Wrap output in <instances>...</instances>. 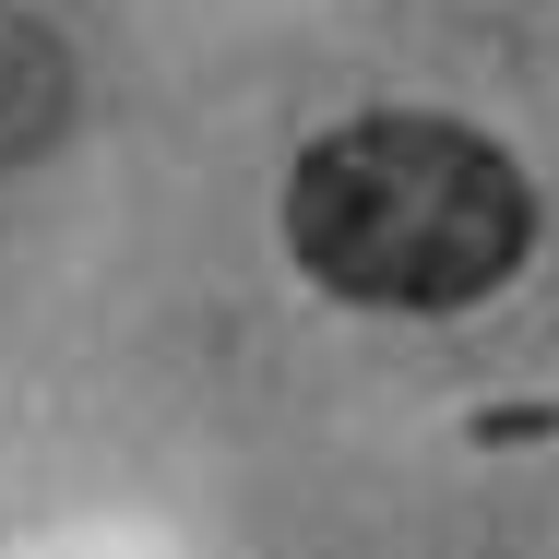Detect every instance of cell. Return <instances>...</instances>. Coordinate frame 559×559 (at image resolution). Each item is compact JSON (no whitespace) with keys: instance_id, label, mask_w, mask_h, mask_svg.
<instances>
[{"instance_id":"obj_1","label":"cell","mask_w":559,"mask_h":559,"mask_svg":"<svg viewBox=\"0 0 559 559\" xmlns=\"http://www.w3.org/2000/svg\"><path fill=\"white\" fill-rule=\"evenodd\" d=\"M524 238H536L524 167L464 119H417V108L345 119L286 179L298 274L357 310H476L488 286H512Z\"/></svg>"},{"instance_id":"obj_2","label":"cell","mask_w":559,"mask_h":559,"mask_svg":"<svg viewBox=\"0 0 559 559\" xmlns=\"http://www.w3.org/2000/svg\"><path fill=\"white\" fill-rule=\"evenodd\" d=\"M72 131V48L0 0V167H36Z\"/></svg>"}]
</instances>
